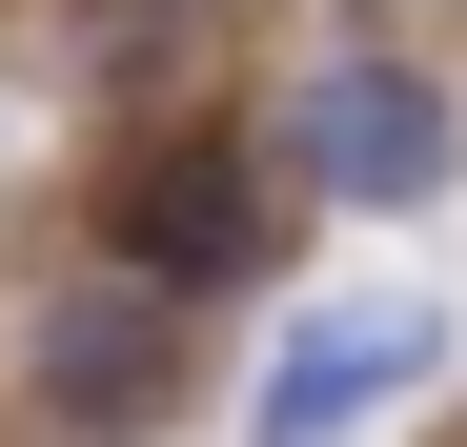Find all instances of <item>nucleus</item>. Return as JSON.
<instances>
[{
	"label": "nucleus",
	"instance_id": "obj_1",
	"mask_svg": "<svg viewBox=\"0 0 467 447\" xmlns=\"http://www.w3.org/2000/svg\"><path fill=\"white\" fill-rule=\"evenodd\" d=\"M447 163H467V122H447V82H427V61L346 41V61H305V82H285V183H305V203L407 224V203H447Z\"/></svg>",
	"mask_w": 467,
	"mask_h": 447
},
{
	"label": "nucleus",
	"instance_id": "obj_2",
	"mask_svg": "<svg viewBox=\"0 0 467 447\" xmlns=\"http://www.w3.org/2000/svg\"><path fill=\"white\" fill-rule=\"evenodd\" d=\"M21 407L41 427H82V447H122V427H163L183 407V285L163 265H82V285H41V326H21Z\"/></svg>",
	"mask_w": 467,
	"mask_h": 447
},
{
	"label": "nucleus",
	"instance_id": "obj_3",
	"mask_svg": "<svg viewBox=\"0 0 467 447\" xmlns=\"http://www.w3.org/2000/svg\"><path fill=\"white\" fill-rule=\"evenodd\" d=\"M102 244H122V265H163L183 306H203V285H244V265H265V142H223V122L142 142V163L102 183Z\"/></svg>",
	"mask_w": 467,
	"mask_h": 447
},
{
	"label": "nucleus",
	"instance_id": "obj_4",
	"mask_svg": "<svg viewBox=\"0 0 467 447\" xmlns=\"http://www.w3.org/2000/svg\"><path fill=\"white\" fill-rule=\"evenodd\" d=\"M427 366H447V306H326V326H285V346H265L244 447H366Z\"/></svg>",
	"mask_w": 467,
	"mask_h": 447
}]
</instances>
